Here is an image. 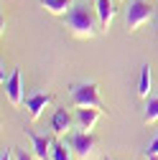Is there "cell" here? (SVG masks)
<instances>
[{
    "label": "cell",
    "mask_w": 158,
    "mask_h": 160,
    "mask_svg": "<svg viewBox=\"0 0 158 160\" xmlns=\"http://www.w3.org/2000/svg\"><path fill=\"white\" fill-rule=\"evenodd\" d=\"M66 28L76 38H94L97 31H102L97 13H92L84 3H74L71 5V10L66 13Z\"/></svg>",
    "instance_id": "cell-1"
},
{
    "label": "cell",
    "mask_w": 158,
    "mask_h": 160,
    "mask_svg": "<svg viewBox=\"0 0 158 160\" xmlns=\"http://www.w3.org/2000/svg\"><path fill=\"white\" fill-rule=\"evenodd\" d=\"M71 104L74 107H94V109H102L105 104L100 99V87L94 82H82V84H74L71 87Z\"/></svg>",
    "instance_id": "cell-2"
},
{
    "label": "cell",
    "mask_w": 158,
    "mask_h": 160,
    "mask_svg": "<svg viewBox=\"0 0 158 160\" xmlns=\"http://www.w3.org/2000/svg\"><path fill=\"white\" fill-rule=\"evenodd\" d=\"M153 18V5L148 3V0H130L128 8H125V26L130 33H135L140 26L150 23Z\"/></svg>",
    "instance_id": "cell-3"
},
{
    "label": "cell",
    "mask_w": 158,
    "mask_h": 160,
    "mask_svg": "<svg viewBox=\"0 0 158 160\" xmlns=\"http://www.w3.org/2000/svg\"><path fill=\"white\" fill-rule=\"evenodd\" d=\"M66 142H69V148L74 150V155H76L79 160H92V158H94L97 137H94L92 132H87V130H82V132H71V135L66 137Z\"/></svg>",
    "instance_id": "cell-4"
},
{
    "label": "cell",
    "mask_w": 158,
    "mask_h": 160,
    "mask_svg": "<svg viewBox=\"0 0 158 160\" xmlns=\"http://www.w3.org/2000/svg\"><path fill=\"white\" fill-rule=\"evenodd\" d=\"M5 87V97L13 107H23V87H21V69H13L8 82L3 84Z\"/></svg>",
    "instance_id": "cell-5"
},
{
    "label": "cell",
    "mask_w": 158,
    "mask_h": 160,
    "mask_svg": "<svg viewBox=\"0 0 158 160\" xmlns=\"http://www.w3.org/2000/svg\"><path fill=\"white\" fill-rule=\"evenodd\" d=\"M76 125V119L64 109V107H59L56 112H54V117H51V130H54V135H59V137H64V135H69V130Z\"/></svg>",
    "instance_id": "cell-6"
},
{
    "label": "cell",
    "mask_w": 158,
    "mask_h": 160,
    "mask_svg": "<svg viewBox=\"0 0 158 160\" xmlns=\"http://www.w3.org/2000/svg\"><path fill=\"white\" fill-rule=\"evenodd\" d=\"M26 135L31 137L33 142V155L38 160H51V145H54V137H46V135H36L31 130H26Z\"/></svg>",
    "instance_id": "cell-7"
},
{
    "label": "cell",
    "mask_w": 158,
    "mask_h": 160,
    "mask_svg": "<svg viewBox=\"0 0 158 160\" xmlns=\"http://www.w3.org/2000/svg\"><path fill=\"white\" fill-rule=\"evenodd\" d=\"M100 114H102V109H94V107H76V117H74V119H76V127L92 132L94 125H97V119H100Z\"/></svg>",
    "instance_id": "cell-8"
},
{
    "label": "cell",
    "mask_w": 158,
    "mask_h": 160,
    "mask_svg": "<svg viewBox=\"0 0 158 160\" xmlns=\"http://www.w3.org/2000/svg\"><path fill=\"white\" fill-rule=\"evenodd\" d=\"M51 102H54V97H51V94H33V97H28V99H26V109H28V117H31L33 122H36V119L44 114V109H46Z\"/></svg>",
    "instance_id": "cell-9"
},
{
    "label": "cell",
    "mask_w": 158,
    "mask_h": 160,
    "mask_svg": "<svg viewBox=\"0 0 158 160\" xmlns=\"http://www.w3.org/2000/svg\"><path fill=\"white\" fill-rule=\"evenodd\" d=\"M94 13H97V18H100V28L107 31L112 26V18H115L112 0H94Z\"/></svg>",
    "instance_id": "cell-10"
},
{
    "label": "cell",
    "mask_w": 158,
    "mask_h": 160,
    "mask_svg": "<svg viewBox=\"0 0 158 160\" xmlns=\"http://www.w3.org/2000/svg\"><path fill=\"white\" fill-rule=\"evenodd\" d=\"M150 64H143L140 66V79H138V97L148 99L150 97Z\"/></svg>",
    "instance_id": "cell-11"
},
{
    "label": "cell",
    "mask_w": 158,
    "mask_h": 160,
    "mask_svg": "<svg viewBox=\"0 0 158 160\" xmlns=\"http://www.w3.org/2000/svg\"><path fill=\"white\" fill-rule=\"evenodd\" d=\"M41 8H46L54 15H66L71 10V0H41Z\"/></svg>",
    "instance_id": "cell-12"
},
{
    "label": "cell",
    "mask_w": 158,
    "mask_h": 160,
    "mask_svg": "<svg viewBox=\"0 0 158 160\" xmlns=\"http://www.w3.org/2000/svg\"><path fill=\"white\" fill-rule=\"evenodd\" d=\"M143 119H145V125H153V122H158V97H148Z\"/></svg>",
    "instance_id": "cell-13"
},
{
    "label": "cell",
    "mask_w": 158,
    "mask_h": 160,
    "mask_svg": "<svg viewBox=\"0 0 158 160\" xmlns=\"http://www.w3.org/2000/svg\"><path fill=\"white\" fill-rule=\"evenodd\" d=\"M71 148H66L64 142H59V140H54L51 145V160H71Z\"/></svg>",
    "instance_id": "cell-14"
},
{
    "label": "cell",
    "mask_w": 158,
    "mask_h": 160,
    "mask_svg": "<svg viewBox=\"0 0 158 160\" xmlns=\"http://www.w3.org/2000/svg\"><path fill=\"white\" fill-rule=\"evenodd\" d=\"M143 155H145V158H150V155H158V135L153 137V142H150V145L143 150Z\"/></svg>",
    "instance_id": "cell-15"
},
{
    "label": "cell",
    "mask_w": 158,
    "mask_h": 160,
    "mask_svg": "<svg viewBox=\"0 0 158 160\" xmlns=\"http://www.w3.org/2000/svg\"><path fill=\"white\" fill-rule=\"evenodd\" d=\"M15 150V160H38L36 155H28L26 150H18V148H13Z\"/></svg>",
    "instance_id": "cell-16"
},
{
    "label": "cell",
    "mask_w": 158,
    "mask_h": 160,
    "mask_svg": "<svg viewBox=\"0 0 158 160\" xmlns=\"http://www.w3.org/2000/svg\"><path fill=\"white\" fill-rule=\"evenodd\" d=\"M15 158V150L10 148V150H3V155H0V160H13Z\"/></svg>",
    "instance_id": "cell-17"
},
{
    "label": "cell",
    "mask_w": 158,
    "mask_h": 160,
    "mask_svg": "<svg viewBox=\"0 0 158 160\" xmlns=\"http://www.w3.org/2000/svg\"><path fill=\"white\" fill-rule=\"evenodd\" d=\"M145 160H158V155H150V158H145Z\"/></svg>",
    "instance_id": "cell-18"
}]
</instances>
